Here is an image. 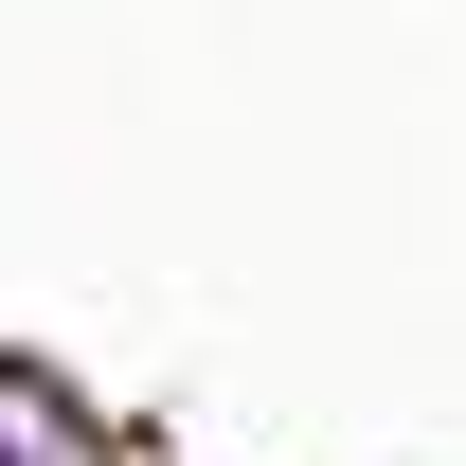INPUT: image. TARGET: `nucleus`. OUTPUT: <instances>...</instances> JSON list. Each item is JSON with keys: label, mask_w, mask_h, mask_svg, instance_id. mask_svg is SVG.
Wrapping results in <instances>:
<instances>
[{"label": "nucleus", "mask_w": 466, "mask_h": 466, "mask_svg": "<svg viewBox=\"0 0 466 466\" xmlns=\"http://www.w3.org/2000/svg\"><path fill=\"white\" fill-rule=\"evenodd\" d=\"M0 466H36V449H18V431H0Z\"/></svg>", "instance_id": "nucleus-1"}]
</instances>
